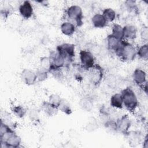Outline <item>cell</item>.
<instances>
[{
  "label": "cell",
  "mask_w": 148,
  "mask_h": 148,
  "mask_svg": "<svg viewBox=\"0 0 148 148\" xmlns=\"http://www.w3.org/2000/svg\"><path fill=\"white\" fill-rule=\"evenodd\" d=\"M60 30L62 34L66 36H72L76 31V26L71 22L64 21L60 26Z\"/></svg>",
  "instance_id": "15"
},
{
  "label": "cell",
  "mask_w": 148,
  "mask_h": 148,
  "mask_svg": "<svg viewBox=\"0 0 148 148\" xmlns=\"http://www.w3.org/2000/svg\"><path fill=\"white\" fill-rule=\"evenodd\" d=\"M110 105L112 107L121 109L123 108V100L121 92L114 94L110 99Z\"/></svg>",
  "instance_id": "16"
},
{
  "label": "cell",
  "mask_w": 148,
  "mask_h": 148,
  "mask_svg": "<svg viewBox=\"0 0 148 148\" xmlns=\"http://www.w3.org/2000/svg\"><path fill=\"white\" fill-rule=\"evenodd\" d=\"M36 78H37V82H42L45 80H46L49 75V71L43 68L42 67H39L38 69H36Z\"/></svg>",
  "instance_id": "26"
},
{
  "label": "cell",
  "mask_w": 148,
  "mask_h": 148,
  "mask_svg": "<svg viewBox=\"0 0 148 148\" xmlns=\"http://www.w3.org/2000/svg\"><path fill=\"white\" fill-rule=\"evenodd\" d=\"M10 14V10L8 9H1V16L2 18L6 19Z\"/></svg>",
  "instance_id": "33"
},
{
  "label": "cell",
  "mask_w": 148,
  "mask_h": 148,
  "mask_svg": "<svg viewBox=\"0 0 148 148\" xmlns=\"http://www.w3.org/2000/svg\"><path fill=\"white\" fill-rule=\"evenodd\" d=\"M138 29L136 26L131 24H127L123 27L124 39L134 40L136 38Z\"/></svg>",
  "instance_id": "13"
},
{
  "label": "cell",
  "mask_w": 148,
  "mask_h": 148,
  "mask_svg": "<svg viewBox=\"0 0 148 148\" xmlns=\"http://www.w3.org/2000/svg\"><path fill=\"white\" fill-rule=\"evenodd\" d=\"M91 23L96 28H103L108 24V21L101 13H96L92 17Z\"/></svg>",
  "instance_id": "14"
},
{
  "label": "cell",
  "mask_w": 148,
  "mask_h": 148,
  "mask_svg": "<svg viewBox=\"0 0 148 148\" xmlns=\"http://www.w3.org/2000/svg\"><path fill=\"white\" fill-rule=\"evenodd\" d=\"M136 56L140 59L147 61L148 59V45L147 43L141 45L136 50Z\"/></svg>",
  "instance_id": "23"
},
{
  "label": "cell",
  "mask_w": 148,
  "mask_h": 148,
  "mask_svg": "<svg viewBox=\"0 0 148 148\" xmlns=\"http://www.w3.org/2000/svg\"><path fill=\"white\" fill-rule=\"evenodd\" d=\"M40 67L45 68L47 70H49L51 66V61L49 57H43L40 58Z\"/></svg>",
  "instance_id": "30"
},
{
  "label": "cell",
  "mask_w": 148,
  "mask_h": 148,
  "mask_svg": "<svg viewBox=\"0 0 148 148\" xmlns=\"http://www.w3.org/2000/svg\"><path fill=\"white\" fill-rule=\"evenodd\" d=\"M102 14L103 16L108 23H111L114 21L116 18V12L110 8H107L103 10Z\"/></svg>",
  "instance_id": "22"
},
{
  "label": "cell",
  "mask_w": 148,
  "mask_h": 148,
  "mask_svg": "<svg viewBox=\"0 0 148 148\" xmlns=\"http://www.w3.org/2000/svg\"><path fill=\"white\" fill-rule=\"evenodd\" d=\"M140 36H141V38L144 40L147 41V37H148V31H147V27H145L142 29V30L140 32Z\"/></svg>",
  "instance_id": "32"
},
{
  "label": "cell",
  "mask_w": 148,
  "mask_h": 148,
  "mask_svg": "<svg viewBox=\"0 0 148 148\" xmlns=\"http://www.w3.org/2000/svg\"><path fill=\"white\" fill-rule=\"evenodd\" d=\"M1 121L14 129L13 127H14V123L13 121L12 118L9 113L5 111L3 114L2 113Z\"/></svg>",
  "instance_id": "28"
},
{
  "label": "cell",
  "mask_w": 148,
  "mask_h": 148,
  "mask_svg": "<svg viewBox=\"0 0 148 148\" xmlns=\"http://www.w3.org/2000/svg\"><path fill=\"white\" fill-rule=\"evenodd\" d=\"M80 108L86 112H90L93 108V102L89 97H83L79 102Z\"/></svg>",
  "instance_id": "20"
},
{
  "label": "cell",
  "mask_w": 148,
  "mask_h": 148,
  "mask_svg": "<svg viewBox=\"0 0 148 148\" xmlns=\"http://www.w3.org/2000/svg\"><path fill=\"white\" fill-rule=\"evenodd\" d=\"M116 131L125 136L130 131L131 126V120L128 114H124L116 120Z\"/></svg>",
  "instance_id": "8"
},
{
  "label": "cell",
  "mask_w": 148,
  "mask_h": 148,
  "mask_svg": "<svg viewBox=\"0 0 148 148\" xmlns=\"http://www.w3.org/2000/svg\"><path fill=\"white\" fill-rule=\"evenodd\" d=\"M21 139L14 129L1 121L0 127V143L1 148H17L20 147Z\"/></svg>",
  "instance_id": "1"
},
{
  "label": "cell",
  "mask_w": 148,
  "mask_h": 148,
  "mask_svg": "<svg viewBox=\"0 0 148 148\" xmlns=\"http://www.w3.org/2000/svg\"><path fill=\"white\" fill-rule=\"evenodd\" d=\"M88 79L94 86H98L101 83L104 75V70L99 64H95L93 67L88 70Z\"/></svg>",
  "instance_id": "7"
},
{
  "label": "cell",
  "mask_w": 148,
  "mask_h": 148,
  "mask_svg": "<svg viewBox=\"0 0 148 148\" xmlns=\"http://www.w3.org/2000/svg\"><path fill=\"white\" fill-rule=\"evenodd\" d=\"M132 79L136 85L142 87L147 83L146 73L140 68H136L132 73Z\"/></svg>",
  "instance_id": "12"
},
{
  "label": "cell",
  "mask_w": 148,
  "mask_h": 148,
  "mask_svg": "<svg viewBox=\"0 0 148 148\" xmlns=\"http://www.w3.org/2000/svg\"><path fill=\"white\" fill-rule=\"evenodd\" d=\"M110 34L120 40H123V27L119 24H114L112 28Z\"/></svg>",
  "instance_id": "25"
},
{
  "label": "cell",
  "mask_w": 148,
  "mask_h": 148,
  "mask_svg": "<svg viewBox=\"0 0 148 148\" xmlns=\"http://www.w3.org/2000/svg\"><path fill=\"white\" fill-rule=\"evenodd\" d=\"M143 146L145 148H148V138H147V135H146V136L143 139Z\"/></svg>",
  "instance_id": "34"
},
{
  "label": "cell",
  "mask_w": 148,
  "mask_h": 148,
  "mask_svg": "<svg viewBox=\"0 0 148 148\" xmlns=\"http://www.w3.org/2000/svg\"><path fill=\"white\" fill-rule=\"evenodd\" d=\"M62 98H61L60 95H58L57 94H52L49 96L48 101L51 105H53L54 106L58 109V107L61 101Z\"/></svg>",
  "instance_id": "27"
},
{
  "label": "cell",
  "mask_w": 148,
  "mask_h": 148,
  "mask_svg": "<svg viewBox=\"0 0 148 148\" xmlns=\"http://www.w3.org/2000/svg\"><path fill=\"white\" fill-rule=\"evenodd\" d=\"M29 118L31 120V121L33 122H38L39 121V113L38 110L35 109H31L29 111Z\"/></svg>",
  "instance_id": "31"
},
{
  "label": "cell",
  "mask_w": 148,
  "mask_h": 148,
  "mask_svg": "<svg viewBox=\"0 0 148 148\" xmlns=\"http://www.w3.org/2000/svg\"><path fill=\"white\" fill-rule=\"evenodd\" d=\"M21 78L27 86H32L37 82L35 72L29 69H24L21 71Z\"/></svg>",
  "instance_id": "11"
},
{
  "label": "cell",
  "mask_w": 148,
  "mask_h": 148,
  "mask_svg": "<svg viewBox=\"0 0 148 148\" xmlns=\"http://www.w3.org/2000/svg\"><path fill=\"white\" fill-rule=\"evenodd\" d=\"M11 110L13 114L17 118L21 119L23 118L26 113V109L21 105H14L11 108Z\"/></svg>",
  "instance_id": "24"
},
{
  "label": "cell",
  "mask_w": 148,
  "mask_h": 148,
  "mask_svg": "<svg viewBox=\"0 0 148 148\" xmlns=\"http://www.w3.org/2000/svg\"><path fill=\"white\" fill-rule=\"evenodd\" d=\"M67 21L73 24L76 27H81L83 24V12L82 8L77 5L69 6L65 12Z\"/></svg>",
  "instance_id": "4"
},
{
  "label": "cell",
  "mask_w": 148,
  "mask_h": 148,
  "mask_svg": "<svg viewBox=\"0 0 148 148\" xmlns=\"http://www.w3.org/2000/svg\"><path fill=\"white\" fill-rule=\"evenodd\" d=\"M121 94L123 97V106L130 112H134L138 106V98L134 91L130 87H127L121 91Z\"/></svg>",
  "instance_id": "3"
},
{
  "label": "cell",
  "mask_w": 148,
  "mask_h": 148,
  "mask_svg": "<svg viewBox=\"0 0 148 148\" xmlns=\"http://www.w3.org/2000/svg\"><path fill=\"white\" fill-rule=\"evenodd\" d=\"M121 60L131 62L136 57V50L134 46L126 40H122L119 46L114 52Z\"/></svg>",
  "instance_id": "2"
},
{
  "label": "cell",
  "mask_w": 148,
  "mask_h": 148,
  "mask_svg": "<svg viewBox=\"0 0 148 148\" xmlns=\"http://www.w3.org/2000/svg\"><path fill=\"white\" fill-rule=\"evenodd\" d=\"M37 3H40L41 4V5L44 6H46L48 5V2L46 1H36Z\"/></svg>",
  "instance_id": "35"
},
{
  "label": "cell",
  "mask_w": 148,
  "mask_h": 148,
  "mask_svg": "<svg viewBox=\"0 0 148 148\" xmlns=\"http://www.w3.org/2000/svg\"><path fill=\"white\" fill-rule=\"evenodd\" d=\"M125 6L129 12L136 13L138 11V7L136 3V1L132 0H128L124 2Z\"/></svg>",
  "instance_id": "29"
},
{
  "label": "cell",
  "mask_w": 148,
  "mask_h": 148,
  "mask_svg": "<svg viewBox=\"0 0 148 148\" xmlns=\"http://www.w3.org/2000/svg\"><path fill=\"white\" fill-rule=\"evenodd\" d=\"M125 136L129 139V144H133L134 146L137 144H139L142 140L141 134L138 131H130Z\"/></svg>",
  "instance_id": "19"
},
{
  "label": "cell",
  "mask_w": 148,
  "mask_h": 148,
  "mask_svg": "<svg viewBox=\"0 0 148 148\" xmlns=\"http://www.w3.org/2000/svg\"><path fill=\"white\" fill-rule=\"evenodd\" d=\"M58 110L67 115H70L72 113V108L69 102L64 98H62L61 101L58 107Z\"/></svg>",
  "instance_id": "21"
},
{
  "label": "cell",
  "mask_w": 148,
  "mask_h": 148,
  "mask_svg": "<svg viewBox=\"0 0 148 148\" xmlns=\"http://www.w3.org/2000/svg\"><path fill=\"white\" fill-rule=\"evenodd\" d=\"M18 12L20 16L24 19L30 18L34 14V8L29 1H24L18 8Z\"/></svg>",
  "instance_id": "10"
},
{
  "label": "cell",
  "mask_w": 148,
  "mask_h": 148,
  "mask_svg": "<svg viewBox=\"0 0 148 148\" xmlns=\"http://www.w3.org/2000/svg\"><path fill=\"white\" fill-rule=\"evenodd\" d=\"M122 40H120L116 37L113 36L111 34L108 35L106 38V42H107V46L109 50L114 52L115 50L117 49L119 46L121 41Z\"/></svg>",
  "instance_id": "18"
},
{
  "label": "cell",
  "mask_w": 148,
  "mask_h": 148,
  "mask_svg": "<svg viewBox=\"0 0 148 148\" xmlns=\"http://www.w3.org/2000/svg\"><path fill=\"white\" fill-rule=\"evenodd\" d=\"M80 65L84 70H89L95 64V58L93 54L88 50H80L79 51Z\"/></svg>",
  "instance_id": "6"
},
{
  "label": "cell",
  "mask_w": 148,
  "mask_h": 148,
  "mask_svg": "<svg viewBox=\"0 0 148 148\" xmlns=\"http://www.w3.org/2000/svg\"><path fill=\"white\" fill-rule=\"evenodd\" d=\"M41 108L45 114L48 116L51 117L57 114L58 110L53 105H51L48 101H43L41 105Z\"/></svg>",
  "instance_id": "17"
},
{
  "label": "cell",
  "mask_w": 148,
  "mask_h": 148,
  "mask_svg": "<svg viewBox=\"0 0 148 148\" xmlns=\"http://www.w3.org/2000/svg\"><path fill=\"white\" fill-rule=\"evenodd\" d=\"M56 51L65 60L66 65L71 64L75 57V46L72 43H64L58 45Z\"/></svg>",
  "instance_id": "5"
},
{
  "label": "cell",
  "mask_w": 148,
  "mask_h": 148,
  "mask_svg": "<svg viewBox=\"0 0 148 148\" xmlns=\"http://www.w3.org/2000/svg\"><path fill=\"white\" fill-rule=\"evenodd\" d=\"M49 58L51 61V66L49 69L53 68L62 69L66 66L65 60L56 51V50L51 52Z\"/></svg>",
  "instance_id": "9"
}]
</instances>
